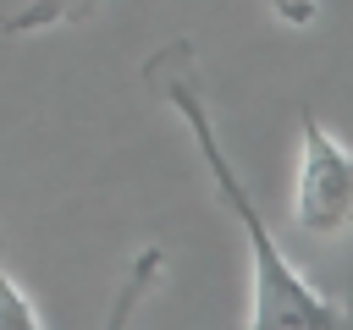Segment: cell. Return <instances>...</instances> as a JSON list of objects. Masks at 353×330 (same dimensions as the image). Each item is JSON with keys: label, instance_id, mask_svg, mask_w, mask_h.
Returning a JSON list of instances; mask_svg holds the SVG:
<instances>
[{"label": "cell", "instance_id": "6da1fadb", "mask_svg": "<svg viewBox=\"0 0 353 330\" xmlns=\"http://www.w3.org/2000/svg\"><path fill=\"white\" fill-rule=\"evenodd\" d=\"M149 88L188 121L193 143H199V160L221 192V204L237 214L243 236H248V258H254V302H248V324H314V330H331V324H353V308L320 297L281 253V242L270 236V226L259 220L243 176L232 170V160L221 154V138H215V121H210V104L199 94V77H193V50L188 44H165L149 66H143Z\"/></svg>", "mask_w": 353, "mask_h": 330}, {"label": "cell", "instance_id": "3957f363", "mask_svg": "<svg viewBox=\"0 0 353 330\" xmlns=\"http://www.w3.org/2000/svg\"><path fill=\"white\" fill-rule=\"evenodd\" d=\"M94 6H99V0H28L22 11H11V16L0 22V33H11V38H22V33H44V28H66V22H83V16H94Z\"/></svg>", "mask_w": 353, "mask_h": 330}, {"label": "cell", "instance_id": "277c9868", "mask_svg": "<svg viewBox=\"0 0 353 330\" xmlns=\"http://www.w3.org/2000/svg\"><path fill=\"white\" fill-rule=\"evenodd\" d=\"M33 324H39V308L17 292V280L0 264V330H33Z\"/></svg>", "mask_w": 353, "mask_h": 330}, {"label": "cell", "instance_id": "5b68a950", "mask_svg": "<svg viewBox=\"0 0 353 330\" xmlns=\"http://www.w3.org/2000/svg\"><path fill=\"white\" fill-rule=\"evenodd\" d=\"M265 6H270L281 22H292V28H309V22H314V11H320L314 0H265Z\"/></svg>", "mask_w": 353, "mask_h": 330}, {"label": "cell", "instance_id": "7a4b0ae2", "mask_svg": "<svg viewBox=\"0 0 353 330\" xmlns=\"http://www.w3.org/2000/svg\"><path fill=\"white\" fill-rule=\"evenodd\" d=\"M303 148H298V182H292V226L303 236H347L353 231V148L303 110L298 121Z\"/></svg>", "mask_w": 353, "mask_h": 330}]
</instances>
